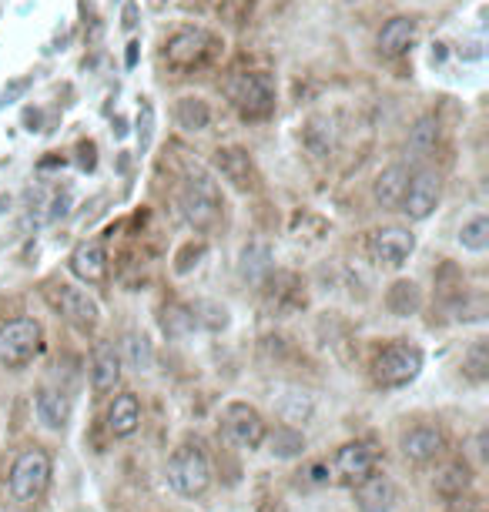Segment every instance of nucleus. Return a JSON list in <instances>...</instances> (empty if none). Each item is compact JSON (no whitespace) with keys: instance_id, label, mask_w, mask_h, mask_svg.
<instances>
[{"instance_id":"nucleus-17","label":"nucleus","mask_w":489,"mask_h":512,"mask_svg":"<svg viewBox=\"0 0 489 512\" xmlns=\"http://www.w3.org/2000/svg\"><path fill=\"white\" fill-rule=\"evenodd\" d=\"M443 446H446V439L436 425H416V429H409L399 442L402 456L409 462H419V466H423V462H433L439 452H443Z\"/></svg>"},{"instance_id":"nucleus-3","label":"nucleus","mask_w":489,"mask_h":512,"mask_svg":"<svg viewBox=\"0 0 489 512\" xmlns=\"http://www.w3.org/2000/svg\"><path fill=\"white\" fill-rule=\"evenodd\" d=\"M178 205L195 231H208L222 215V195H218V185L208 175H191L181 188Z\"/></svg>"},{"instance_id":"nucleus-2","label":"nucleus","mask_w":489,"mask_h":512,"mask_svg":"<svg viewBox=\"0 0 489 512\" xmlns=\"http://www.w3.org/2000/svg\"><path fill=\"white\" fill-rule=\"evenodd\" d=\"M168 482L185 499L205 496L208 486H212V462L198 446H181L168 459Z\"/></svg>"},{"instance_id":"nucleus-32","label":"nucleus","mask_w":489,"mask_h":512,"mask_svg":"<svg viewBox=\"0 0 489 512\" xmlns=\"http://www.w3.org/2000/svg\"><path fill=\"white\" fill-rule=\"evenodd\" d=\"M449 512H486V506H483V499L459 496V499H453V506H449Z\"/></svg>"},{"instance_id":"nucleus-12","label":"nucleus","mask_w":489,"mask_h":512,"mask_svg":"<svg viewBox=\"0 0 489 512\" xmlns=\"http://www.w3.org/2000/svg\"><path fill=\"white\" fill-rule=\"evenodd\" d=\"M399 502V489L386 472H372L356 486V509L359 512H392Z\"/></svg>"},{"instance_id":"nucleus-24","label":"nucleus","mask_w":489,"mask_h":512,"mask_svg":"<svg viewBox=\"0 0 489 512\" xmlns=\"http://www.w3.org/2000/svg\"><path fill=\"white\" fill-rule=\"evenodd\" d=\"M265 439H268V446H272L268 452H272L275 459H295L305 452V436L299 429H292V425H278L272 436H265Z\"/></svg>"},{"instance_id":"nucleus-20","label":"nucleus","mask_w":489,"mask_h":512,"mask_svg":"<svg viewBox=\"0 0 489 512\" xmlns=\"http://www.w3.org/2000/svg\"><path fill=\"white\" fill-rule=\"evenodd\" d=\"M406 185H409V168H406V164H389V168L376 178L372 195H376V201L382 208H399L402 195H406Z\"/></svg>"},{"instance_id":"nucleus-4","label":"nucleus","mask_w":489,"mask_h":512,"mask_svg":"<svg viewBox=\"0 0 489 512\" xmlns=\"http://www.w3.org/2000/svg\"><path fill=\"white\" fill-rule=\"evenodd\" d=\"M423 372V352L409 342H392L386 345L376 362H372V379L382 389H399V385H409L416 375Z\"/></svg>"},{"instance_id":"nucleus-18","label":"nucleus","mask_w":489,"mask_h":512,"mask_svg":"<svg viewBox=\"0 0 489 512\" xmlns=\"http://www.w3.org/2000/svg\"><path fill=\"white\" fill-rule=\"evenodd\" d=\"M138 422H141V402H138V395L134 392H121V395H114V402H111V409H108V432L111 436H131L134 429H138Z\"/></svg>"},{"instance_id":"nucleus-28","label":"nucleus","mask_w":489,"mask_h":512,"mask_svg":"<svg viewBox=\"0 0 489 512\" xmlns=\"http://www.w3.org/2000/svg\"><path fill=\"white\" fill-rule=\"evenodd\" d=\"M128 362L131 369L145 372L151 369V362H155V355H151V342L145 335H124V355H121V365Z\"/></svg>"},{"instance_id":"nucleus-15","label":"nucleus","mask_w":489,"mask_h":512,"mask_svg":"<svg viewBox=\"0 0 489 512\" xmlns=\"http://www.w3.org/2000/svg\"><path fill=\"white\" fill-rule=\"evenodd\" d=\"M121 382V355L114 345L98 342L91 352V389L94 395H111Z\"/></svg>"},{"instance_id":"nucleus-19","label":"nucleus","mask_w":489,"mask_h":512,"mask_svg":"<svg viewBox=\"0 0 489 512\" xmlns=\"http://www.w3.org/2000/svg\"><path fill=\"white\" fill-rule=\"evenodd\" d=\"M238 275L248 285H265L272 278V248L262 245V241L248 245L242 251V258H238Z\"/></svg>"},{"instance_id":"nucleus-16","label":"nucleus","mask_w":489,"mask_h":512,"mask_svg":"<svg viewBox=\"0 0 489 512\" xmlns=\"http://www.w3.org/2000/svg\"><path fill=\"white\" fill-rule=\"evenodd\" d=\"M71 272L84 285H101L108 278V251H104L101 241H84V245L74 248Z\"/></svg>"},{"instance_id":"nucleus-6","label":"nucleus","mask_w":489,"mask_h":512,"mask_svg":"<svg viewBox=\"0 0 489 512\" xmlns=\"http://www.w3.org/2000/svg\"><path fill=\"white\" fill-rule=\"evenodd\" d=\"M235 108L245 121H262L275 111V81L272 74L252 71L242 74L235 84Z\"/></svg>"},{"instance_id":"nucleus-23","label":"nucleus","mask_w":489,"mask_h":512,"mask_svg":"<svg viewBox=\"0 0 489 512\" xmlns=\"http://www.w3.org/2000/svg\"><path fill=\"white\" fill-rule=\"evenodd\" d=\"M436 141H439V121L433 114H426V118H419L416 128L409 131V158L412 161L429 158V154L436 151Z\"/></svg>"},{"instance_id":"nucleus-33","label":"nucleus","mask_w":489,"mask_h":512,"mask_svg":"<svg viewBox=\"0 0 489 512\" xmlns=\"http://www.w3.org/2000/svg\"><path fill=\"white\" fill-rule=\"evenodd\" d=\"M124 27H128V31H131V27H134V4H128V7H124Z\"/></svg>"},{"instance_id":"nucleus-34","label":"nucleus","mask_w":489,"mask_h":512,"mask_svg":"<svg viewBox=\"0 0 489 512\" xmlns=\"http://www.w3.org/2000/svg\"><path fill=\"white\" fill-rule=\"evenodd\" d=\"M262 512H285V506H282V502H265Z\"/></svg>"},{"instance_id":"nucleus-10","label":"nucleus","mask_w":489,"mask_h":512,"mask_svg":"<svg viewBox=\"0 0 489 512\" xmlns=\"http://www.w3.org/2000/svg\"><path fill=\"white\" fill-rule=\"evenodd\" d=\"M439 195H443V181H439L436 171L423 168V171H416V175H409L406 195H402L399 208L406 211L412 221H426L436 211Z\"/></svg>"},{"instance_id":"nucleus-31","label":"nucleus","mask_w":489,"mask_h":512,"mask_svg":"<svg viewBox=\"0 0 489 512\" xmlns=\"http://www.w3.org/2000/svg\"><path fill=\"white\" fill-rule=\"evenodd\" d=\"M151 134H155V108L145 101L138 108V148H141V154L151 148Z\"/></svg>"},{"instance_id":"nucleus-22","label":"nucleus","mask_w":489,"mask_h":512,"mask_svg":"<svg viewBox=\"0 0 489 512\" xmlns=\"http://www.w3.org/2000/svg\"><path fill=\"white\" fill-rule=\"evenodd\" d=\"M37 419H41L47 429H64L67 419H71V399L57 389H44L37 395Z\"/></svg>"},{"instance_id":"nucleus-9","label":"nucleus","mask_w":489,"mask_h":512,"mask_svg":"<svg viewBox=\"0 0 489 512\" xmlns=\"http://www.w3.org/2000/svg\"><path fill=\"white\" fill-rule=\"evenodd\" d=\"M412 251H416V235H412L409 228L389 225V228L372 231V238H369V255L376 265L399 268L409 262Z\"/></svg>"},{"instance_id":"nucleus-5","label":"nucleus","mask_w":489,"mask_h":512,"mask_svg":"<svg viewBox=\"0 0 489 512\" xmlns=\"http://www.w3.org/2000/svg\"><path fill=\"white\" fill-rule=\"evenodd\" d=\"M41 352V325L34 318H14L0 328V365L4 369H24Z\"/></svg>"},{"instance_id":"nucleus-11","label":"nucleus","mask_w":489,"mask_h":512,"mask_svg":"<svg viewBox=\"0 0 489 512\" xmlns=\"http://www.w3.org/2000/svg\"><path fill=\"white\" fill-rule=\"evenodd\" d=\"M376 462H379V452L372 442H349V446H342L339 456H335V479H339L342 486L356 489L362 479L376 472Z\"/></svg>"},{"instance_id":"nucleus-29","label":"nucleus","mask_w":489,"mask_h":512,"mask_svg":"<svg viewBox=\"0 0 489 512\" xmlns=\"http://www.w3.org/2000/svg\"><path fill=\"white\" fill-rule=\"evenodd\" d=\"M459 245H463L466 251H486L489 248V218H473L466 221L463 231H459Z\"/></svg>"},{"instance_id":"nucleus-26","label":"nucleus","mask_w":489,"mask_h":512,"mask_svg":"<svg viewBox=\"0 0 489 512\" xmlns=\"http://www.w3.org/2000/svg\"><path fill=\"white\" fill-rule=\"evenodd\" d=\"M175 121L185 131H205L208 121H212V111H208V104L201 98H181L175 104Z\"/></svg>"},{"instance_id":"nucleus-21","label":"nucleus","mask_w":489,"mask_h":512,"mask_svg":"<svg viewBox=\"0 0 489 512\" xmlns=\"http://www.w3.org/2000/svg\"><path fill=\"white\" fill-rule=\"evenodd\" d=\"M412 41H416V21H412V17H392V21L379 31V51L386 57L406 54Z\"/></svg>"},{"instance_id":"nucleus-7","label":"nucleus","mask_w":489,"mask_h":512,"mask_svg":"<svg viewBox=\"0 0 489 512\" xmlns=\"http://www.w3.org/2000/svg\"><path fill=\"white\" fill-rule=\"evenodd\" d=\"M215 47H218L215 34L201 31V27H181V31H175V34L168 37L165 57H168L171 67H178V71H188V67L205 64L208 57H212Z\"/></svg>"},{"instance_id":"nucleus-1","label":"nucleus","mask_w":489,"mask_h":512,"mask_svg":"<svg viewBox=\"0 0 489 512\" xmlns=\"http://www.w3.org/2000/svg\"><path fill=\"white\" fill-rule=\"evenodd\" d=\"M47 486H51V456L44 449H24L14 459L11 479H7V489H11L14 502L34 506V502H41Z\"/></svg>"},{"instance_id":"nucleus-8","label":"nucleus","mask_w":489,"mask_h":512,"mask_svg":"<svg viewBox=\"0 0 489 512\" xmlns=\"http://www.w3.org/2000/svg\"><path fill=\"white\" fill-rule=\"evenodd\" d=\"M222 432L235 449H258L268 436L265 419L258 415V409H252V405H245V402L228 405L222 415Z\"/></svg>"},{"instance_id":"nucleus-27","label":"nucleus","mask_w":489,"mask_h":512,"mask_svg":"<svg viewBox=\"0 0 489 512\" xmlns=\"http://www.w3.org/2000/svg\"><path fill=\"white\" fill-rule=\"evenodd\" d=\"M386 305H389V312L392 315H416V308H419V288L412 285V282H396L389 288V295H386Z\"/></svg>"},{"instance_id":"nucleus-13","label":"nucleus","mask_w":489,"mask_h":512,"mask_svg":"<svg viewBox=\"0 0 489 512\" xmlns=\"http://www.w3.org/2000/svg\"><path fill=\"white\" fill-rule=\"evenodd\" d=\"M215 168L235 191H252L255 188V161L245 148H218L215 151Z\"/></svg>"},{"instance_id":"nucleus-35","label":"nucleus","mask_w":489,"mask_h":512,"mask_svg":"<svg viewBox=\"0 0 489 512\" xmlns=\"http://www.w3.org/2000/svg\"><path fill=\"white\" fill-rule=\"evenodd\" d=\"M138 61V44H128V64Z\"/></svg>"},{"instance_id":"nucleus-25","label":"nucleus","mask_w":489,"mask_h":512,"mask_svg":"<svg viewBox=\"0 0 489 512\" xmlns=\"http://www.w3.org/2000/svg\"><path fill=\"white\" fill-rule=\"evenodd\" d=\"M469 489V466L466 462H449V466L436 476V492L446 499H459L466 496Z\"/></svg>"},{"instance_id":"nucleus-14","label":"nucleus","mask_w":489,"mask_h":512,"mask_svg":"<svg viewBox=\"0 0 489 512\" xmlns=\"http://www.w3.org/2000/svg\"><path fill=\"white\" fill-rule=\"evenodd\" d=\"M54 302H57V308H61V315L67 318V322H71L74 328H81V332H91V328L98 325V302H94L88 292H81V288L61 285L54 295Z\"/></svg>"},{"instance_id":"nucleus-30","label":"nucleus","mask_w":489,"mask_h":512,"mask_svg":"<svg viewBox=\"0 0 489 512\" xmlns=\"http://www.w3.org/2000/svg\"><path fill=\"white\" fill-rule=\"evenodd\" d=\"M463 369H466V375L473 382H483L486 379V375H489V349H486V342H476L473 349L466 352Z\"/></svg>"}]
</instances>
